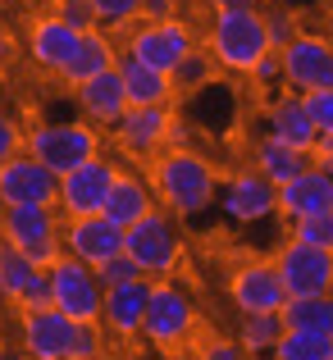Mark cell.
Here are the masks:
<instances>
[{
  "instance_id": "cell-28",
  "label": "cell",
  "mask_w": 333,
  "mask_h": 360,
  "mask_svg": "<svg viewBox=\"0 0 333 360\" xmlns=\"http://www.w3.org/2000/svg\"><path fill=\"white\" fill-rule=\"evenodd\" d=\"M279 315H283V328H315V333H329L333 338V292L288 297Z\"/></svg>"
},
{
  "instance_id": "cell-35",
  "label": "cell",
  "mask_w": 333,
  "mask_h": 360,
  "mask_svg": "<svg viewBox=\"0 0 333 360\" xmlns=\"http://www.w3.org/2000/svg\"><path fill=\"white\" fill-rule=\"evenodd\" d=\"M301 101H306L310 119H315L320 132H333V87H315V91H301Z\"/></svg>"
},
{
  "instance_id": "cell-19",
  "label": "cell",
  "mask_w": 333,
  "mask_h": 360,
  "mask_svg": "<svg viewBox=\"0 0 333 360\" xmlns=\"http://www.w3.org/2000/svg\"><path fill=\"white\" fill-rule=\"evenodd\" d=\"M64 251L87 260L96 269L101 260L123 251V229L110 214H78V219H64Z\"/></svg>"
},
{
  "instance_id": "cell-24",
  "label": "cell",
  "mask_w": 333,
  "mask_h": 360,
  "mask_svg": "<svg viewBox=\"0 0 333 360\" xmlns=\"http://www.w3.org/2000/svg\"><path fill=\"white\" fill-rule=\"evenodd\" d=\"M119 78L123 91H128V105H169L174 101V78L132 60V55H119Z\"/></svg>"
},
{
  "instance_id": "cell-44",
  "label": "cell",
  "mask_w": 333,
  "mask_h": 360,
  "mask_svg": "<svg viewBox=\"0 0 333 360\" xmlns=\"http://www.w3.org/2000/svg\"><path fill=\"white\" fill-rule=\"evenodd\" d=\"M5 310H9V297H5V288H0V315H5Z\"/></svg>"
},
{
  "instance_id": "cell-32",
  "label": "cell",
  "mask_w": 333,
  "mask_h": 360,
  "mask_svg": "<svg viewBox=\"0 0 333 360\" xmlns=\"http://www.w3.org/2000/svg\"><path fill=\"white\" fill-rule=\"evenodd\" d=\"M96 5V23L119 32V27H132L142 18V0H92Z\"/></svg>"
},
{
  "instance_id": "cell-20",
  "label": "cell",
  "mask_w": 333,
  "mask_h": 360,
  "mask_svg": "<svg viewBox=\"0 0 333 360\" xmlns=\"http://www.w3.org/2000/svg\"><path fill=\"white\" fill-rule=\"evenodd\" d=\"M333 210V174L325 165H306L297 178L279 183V214L283 219H306V214H329Z\"/></svg>"
},
{
  "instance_id": "cell-46",
  "label": "cell",
  "mask_w": 333,
  "mask_h": 360,
  "mask_svg": "<svg viewBox=\"0 0 333 360\" xmlns=\"http://www.w3.org/2000/svg\"><path fill=\"white\" fill-rule=\"evenodd\" d=\"M329 292H333V283H329Z\"/></svg>"
},
{
  "instance_id": "cell-33",
  "label": "cell",
  "mask_w": 333,
  "mask_h": 360,
  "mask_svg": "<svg viewBox=\"0 0 333 360\" xmlns=\"http://www.w3.org/2000/svg\"><path fill=\"white\" fill-rule=\"evenodd\" d=\"M51 14L64 18L69 27H78V32H92V27H101V23H96V5H92V0H55Z\"/></svg>"
},
{
  "instance_id": "cell-34",
  "label": "cell",
  "mask_w": 333,
  "mask_h": 360,
  "mask_svg": "<svg viewBox=\"0 0 333 360\" xmlns=\"http://www.w3.org/2000/svg\"><path fill=\"white\" fill-rule=\"evenodd\" d=\"M96 278L106 283V288H114V283H128V278H146V274L137 269V260H132L128 251H119V255H110V260H101V264H96Z\"/></svg>"
},
{
  "instance_id": "cell-25",
  "label": "cell",
  "mask_w": 333,
  "mask_h": 360,
  "mask_svg": "<svg viewBox=\"0 0 333 360\" xmlns=\"http://www.w3.org/2000/svg\"><path fill=\"white\" fill-rule=\"evenodd\" d=\"M114 64H119L114 41L101 32V27H92V32L78 37V51H73V60L60 69V82L64 87H78L82 78H92V73H101V69H114Z\"/></svg>"
},
{
  "instance_id": "cell-42",
  "label": "cell",
  "mask_w": 333,
  "mask_h": 360,
  "mask_svg": "<svg viewBox=\"0 0 333 360\" xmlns=\"http://www.w3.org/2000/svg\"><path fill=\"white\" fill-rule=\"evenodd\" d=\"M206 360H246V347L242 342H215V347H206Z\"/></svg>"
},
{
  "instance_id": "cell-43",
  "label": "cell",
  "mask_w": 333,
  "mask_h": 360,
  "mask_svg": "<svg viewBox=\"0 0 333 360\" xmlns=\"http://www.w3.org/2000/svg\"><path fill=\"white\" fill-rule=\"evenodd\" d=\"M9 60V41H5V37H0V64H5Z\"/></svg>"
},
{
  "instance_id": "cell-31",
  "label": "cell",
  "mask_w": 333,
  "mask_h": 360,
  "mask_svg": "<svg viewBox=\"0 0 333 360\" xmlns=\"http://www.w3.org/2000/svg\"><path fill=\"white\" fill-rule=\"evenodd\" d=\"M211 64H215V55L211 51H187L183 55V64H178L174 73H169V78H174V91H192V87H201L206 78H211Z\"/></svg>"
},
{
  "instance_id": "cell-40",
  "label": "cell",
  "mask_w": 333,
  "mask_h": 360,
  "mask_svg": "<svg viewBox=\"0 0 333 360\" xmlns=\"http://www.w3.org/2000/svg\"><path fill=\"white\" fill-rule=\"evenodd\" d=\"M310 165L333 169V132H320V137L310 141Z\"/></svg>"
},
{
  "instance_id": "cell-13",
  "label": "cell",
  "mask_w": 333,
  "mask_h": 360,
  "mask_svg": "<svg viewBox=\"0 0 333 360\" xmlns=\"http://www.w3.org/2000/svg\"><path fill=\"white\" fill-rule=\"evenodd\" d=\"M73 324L55 306H27L18 319V342L32 360H73Z\"/></svg>"
},
{
  "instance_id": "cell-15",
  "label": "cell",
  "mask_w": 333,
  "mask_h": 360,
  "mask_svg": "<svg viewBox=\"0 0 333 360\" xmlns=\"http://www.w3.org/2000/svg\"><path fill=\"white\" fill-rule=\"evenodd\" d=\"M0 288H5L9 306H18V310L51 306V274H46V264H37L32 255H23L5 238H0Z\"/></svg>"
},
{
  "instance_id": "cell-5",
  "label": "cell",
  "mask_w": 333,
  "mask_h": 360,
  "mask_svg": "<svg viewBox=\"0 0 333 360\" xmlns=\"http://www.w3.org/2000/svg\"><path fill=\"white\" fill-rule=\"evenodd\" d=\"M23 150L32 160H42L51 174H69L73 165L92 160L101 150V132L87 119H69V123H37L23 137Z\"/></svg>"
},
{
  "instance_id": "cell-6",
  "label": "cell",
  "mask_w": 333,
  "mask_h": 360,
  "mask_svg": "<svg viewBox=\"0 0 333 360\" xmlns=\"http://www.w3.org/2000/svg\"><path fill=\"white\" fill-rule=\"evenodd\" d=\"M0 238L32 255L37 264H51L64 251V224L55 205H0Z\"/></svg>"
},
{
  "instance_id": "cell-29",
  "label": "cell",
  "mask_w": 333,
  "mask_h": 360,
  "mask_svg": "<svg viewBox=\"0 0 333 360\" xmlns=\"http://www.w3.org/2000/svg\"><path fill=\"white\" fill-rule=\"evenodd\" d=\"M279 360H333V338L315 333V328H283V338L274 342Z\"/></svg>"
},
{
  "instance_id": "cell-16",
  "label": "cell",
  "mask_w": 333,
  "mask_h": 360,
  "mask_svg": "<svg viewBox=\"0 0 333 360\" xmlns=\"http://www.w3.org/2000/svg\"><path fill=\"white\" fill-rule=\"evenodd\" d=\"M220 205L233 224H265L270 214H279V187L260 169H242V174H233L224 183Z\"/></svg>"
},
{
  "instance_id": "cell-3",
  "label": "cell",
  "mask_w": 333,
  "mask_h": 360,
  "mask_svg": "<svg viewBox=\"0 0 333 360\" xmlns=\"http://www.w3.org/2000/svg\"><path fill=\"white\" fill-rule=\"evenodd\" d=\"M123 251L137 260V269L146 278H169L183 260V233H178V214L156 210L151 205L142 219H132L123 229Z\"/></svg>"
},
{
  "instance_id": "cell-14",
  "label": "cell",
  "mask_w": 333,
  "mask_h": 360,
  "mask_svg": "<svg viewBox=\"0 0 333 360\" xmlns=\"http://www.w3.org/2000/svg\"><path fill=\"white\" fill-rule=\"evenodd\" d=\"M228 297L242 315H260V310H283L288 288H283V274L274 260H246L228 278Z\"/></svg>"
},
{
  "instance_id": "cell-26",
  "label": "cell",
  "mask_w": 333,
  "mask_h": 360,
  "mask_svg": "<svg viewBox=\"0 0 333 360\" xmlns=\"http://www.w3.org/2000/svg\"><path fill=\"white\" fill-rule=\"evenodd\" d=\"M306 165H310V150H301V146H288V141L270 137V132L256 141V169H260L274 187L288 183V178H297Z\"/></svg>"
},
{
  "instance_id": "cell-8",
  "label": "cell",
  "mask_w": 333,
  "mask_h": 360,
  "mask_svg": "<svg viewBox=\"0 0 333 360\" xmlns=\"http://www.w3.org/2000/svg\"><path fill=\"white\" fill-rule=\"evenodd\" d=\"M192 46H196V37L183 18H142V23L128 27L123 55H132V60L151 64V69H160V73H174Z\"/></svg>"
},
{
  "instance_id": "cell-9",
  "label": "cell",
  "mask_w": 333,
  "mask_h": 360,
  "mask_svg": "<svg viewBox=\"0 0 333 360\" xmlns=\"http://www.w3.org/2000/svg\"><path fill=\"white\" fill-rule=\"evenodd\" d=\"M119 178V169L110 165L106 155H92L82 165H73L69 174H60V196H55V210L64 219H78V214H101L110 201V187Z\"/></svg>"
},
{
  "instance_id": "cell-21",
  "label": "cell",
  "mask_w": 333,
  "mask_h": 360,
  "mask_svg": "<svg viewBox=\"0 0 333 360\" xmlns=\"http://www.w3.org/2000/svg\"><path fill=\"white\" fill-rule=\"evenodd\" d=\"M73 96H78L82 119L96 123V128H114V119H119L123 110H128V91H123L119 64H114V69L92 73V78H82L78 87H73Z\"/></svg>"
},
{
  "instance_id": "cell-22",
  "label": "cell",
  "mask_w": 333,
  "mask_h": 360,
  "mask_svg": "<svg viewBox=\"0 0 333 360\" xmlns=\"http://www.w3.org/2000/svg\"><path fill=\"white\" fill-rule=\"evenodd\" d=\"M78 37H82L78 27H69L64 18L46 14L27 27V60L42 73H55V78H60V69L73 60V51H78Z\"/></svg>"
},
{
  "instance_id": "cell-7",
  "label": "cell",
  "mask_w": 333,
  "mask_h": 360,
  "mask_svg": "<svg viewBox=\"0 0 333 360\" xmlns=\"http://www.w3.org/2000/svg\"><path fill=\"white\" fill-rule=\"evenodd\" d=\"M46 274H51V306L55 310H64L69 319H101L106 283L96 278V269H92L87 260L60 251L46 264Z\"/></svg>"
},
{
  "instance_id": "cell-27",
  "label": "cell",
  "mask_w": 333,
  "mask_h": 360,
  "mask_svg": "<svg viewBox=\"0 0 333 360\" xmlns=\"http://www.w3.org/2000/svg\"><path fill=\"white\" fill-rule=\"evenodd\" d=\"M151 205H156V192H151L142 178L119 174V178H114V187H110V201H106V210H101V214H110L119 229H128V224L142 219Z\"/></svg>"
},
{
  "instance_id": "cell-47",
  "label": "cell",
  "mask_w": 333,
  "mask_h": 360,
  "mask_svg": "<svg viewBox=\"0 0 333 360\" xmlns=\"http://www.w3.org/2000/svg\"><path fill=\"white\" fill-rule=\"evenodd\" d=\"M329 174H333V169H329Z\"/></svg>"
},
{
  "instance_id": "cell-23",
  "label": "cell",
  "mask_w": 333,
  "mask_h": 360,
  "mask_svg": "<svg viewBox=\"0 0 333 360\" xmlns=\"http://www.w3.org/2000/svg\"><path fill=\"white\" fill-rule=\"evenodd\" d=\"M265 132L279 137V141H288V146H301V150H310V141L320 137V128H315V119H310V110H306L301 96H279L274 101L270 115H265Z\"/></svg>"
},
{
  "instance_id": "cell-4",
  "label": "cell",
  "mask_w": 333,
  "mask_h": 360,
  "mask_svg": "<svg viewBox=\"0 0 333 360\" xmlns=\"http://www.w3.org/2000/svg\"><path fill=\"white\" fill-rule=\"evenodd\" d=\"M196 333V301L169 278H151V297H146V319H142V338L160 352H178L187 347Z\"/></svg>"
},
{
  "instance_id": "cell-38",
  "label": "cell",
  "mask_w": 333,
  "mask_h": 360,
  "mask_svg": "<svg viewBox=\"0 0 333 360\" xmlns=\"http://www.w3.org/2000/svg\"><path fill=\"white\" fill-rule=\"evenodd\" d=\"M265 32H270V46L279 51V46L292 41V32H297V27H292V14L288 9H265Z\"/></svg>"
},
{
  "instance_id": "cell-11",
  "label": "cell",
  "mask_w": 333,
  "mask_h": 360,
  "mask_svg": "<svg viewBox=\"0 0 333 360\" xmlns=\"http://www.w3.org/2000/svg\"><path fill=\"white\" fill-rule=\"evenodd\" d=\"M60 196V174L32 160L27 150H14L0 160V205H55Z\"/></svg>"
},
{
  "instance_id": "cell-10",
  "label": "cell",
  "mask_w": 333,
  "mask_h": 360,
  "mask_svg": "<svg viewBox=\"0 0 333 360\" xmlns=\"http://www.w3.org/2000/svg\"><path fill=\"white\" fill-rule=\"evenodd\" d=\"M274 264L283 274L288 297H315V292H329V283H333V246L288 238L279 246V255H274Z\"/></svg>"
},
{
  "instance_id": "cell-18",
  "label": "cell",
  "mask_w": 333,
  "mask_h": 360,
  "mask_svg": "<svg viewBox=\"0 0 333 360\" xmlns=\"http://www.w3.org/2000/svg\"><path fill=\"white\" fill-rule=\"evenodd\" d=\"M146 297H151V278H128V283L106 288L101 324L110 328V338H119V342H137V338H142V319H146Z\"/></svg>"
},
{
  "instance_id": "cell-12",
  "label": "cell",
  "mask_w": 333,
  "mask_h": 360,
  "mask_svg": "<svg viewBox=\"0 0 333 360\" xmlns=\"http://www.w3.org/2000/svg\"><path fill=\"white\" fill-rule=\"evenodd\" d=\"M279 64H283V82L297 91L333 87V41H325V37L292 32V41L279 46Z\"/></svg>"
},
{
  "instance_id": "cell-41",
  "label": "cell",
  "mask_w": 333,
  "mask_h": 360,
  "mask_svg": "<svg viewBox=\"0 0 333 360\" xmlns=\"http://www.w3.org/2000/svg\"><path fill=\"white\" fill-rule=\"evenodd\" d=\"M142 18H178V0H142Z\"/></svg>"
},
{
  "instance_id": "cell-37",
  "label": "cell",
  "mask_w": 333,
  "mask_h": 360,
  "mask_svg": "<svg viewBox=\"0 0 333 360\" xmlns=\"http://www.w3.org/2000/svg\"><path fill=\"white\" fill-rule=\"evenodd\" d=\"M251 78H256V87H265V91H274V87H279V82H283V64H279V51H265L260 60H256Z\"/></svg>"
},
{
  "instance_id": "cell-39",
  "label": "cell",
  "mask_w": 333,
  "mask_h": 360,
  "mask_svg": "<svg viewBox=\"0 0 333 360\" xmlns=\"http://www.w3.org/2000/svg\"><path fill=\"white\" fill-rule=\"evenodd\" d=\"M14 150H23V132L14 128V119L0 115V160H9Z\"/></svg>"
},
{
  "instance_id": "cell-17",
  "label": "cell",
  "mask_w": 333,
  "mask_h": 360,
  "mask_svg": "<svg viewBox=\"0 0 333 360\" xmlns=\"http://www.w3.org/2000/svg\"><path fill=\"white\" fill-rule=\"evenodd\" d=\"M174 132V119H169V105H128L119 119H114V137L128 155L151 160Z\"/></svg>"
},
{
  "instance_id": "cell-45",
  "label": "cell",
  "mask_w": 333,
  "mask_h": 360,
  "mask_svg": "<svg viewBox=\"0 0 333 360\" xmlns=\"http://www.w3.org/2000/svg\"><path fill=\"white\" fill-rule=\"evenodd\" d=\"M329 233H333V210H329Z\"/></svg>"
},
{
  "instance_id": "cell-30",
  "label": "cell",
  "mask_w": 333,
  "mask_h": 360,
  "mask_svg": "<svg viewBox=\"0 0 333 360\" xmlns=\"http://www.w3.org/2000/svg\"><path fill=\"white\" fill-rule=\"evenodd\" d=\"M283 338V315L279 310H260V315H242V328H237V342L246 347V356L256 352H274V342Z\"/></svg>"
},
{
  "instance_id": "cell-1",
  "label": "cell",
  "mask_w": 333,
  "mask_h": 360,
  "mask_svg": "<svg viewBox=\"0 0 333 360\" xmlns=\"http://www.w3.org/2000/svg\"><path fill=\"white\" fill-rule=\"evenodd\" d=\"M151 192H156V201H165L169 214L187 219V214H201L215 201L220 178H215V165L206 155L174 146V150H156L151 155Z\"/></svg>"
},
{
  "instance_id": "cell-2",
  "label": "cell",
  "mask_w": 333,
  "mask_h": 360,
  "mask_svg": "<svg viewBox=\"0 0 333 360\" xmlns=\"http://www.w3.org/2000/svg\"><path fill=\"white\" fill-rule=\"evenodd\" d=\"M265 51H274L265 32V9H256L251 0H220L211 23L215 64H224L228 73H251Z\"/></svg>"
},
{
  "instance_id": "cell-36",
  "label": "cell",
  "mask_w": 333,
  "mask_h": 360,
  "mask_svg": "<svg viewBox=\"0 0 333 360\" xmlns=\"http://www.w3.org/2000/svg\"><path fill=\"white\" fill-rule=\"evenodd\" d=\"M292 238H301V242H315V246H333L329 214H306V219H292Z\"/></svg>"
}]
</instances>
